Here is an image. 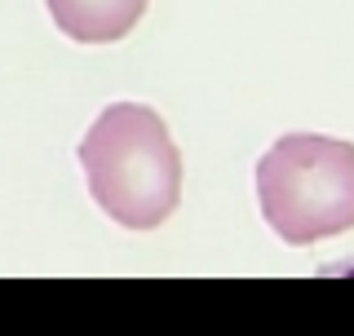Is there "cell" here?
Masks as SVG:
<instances>
[{
  "instance_id": "1",
  "label": "cell",
  "mask_w": 354,
  "mask_h": 336,
  "mask_svg": "<svg viewBox=\"0 0 354 336\" xmlns=\"http://www.w3.org/2000/svg\"><path fill=\"white\" fill-rule=\"evenodd\" d=\"M75 155L93 204L124 230H155L182 204V151L147 102H111Z\"/></svg>"
},
{
  "instance_id": "2",
  "label": "cell",
  "mask_w": 354,
  "mask_h": 336,
  "mask_svg": "<svg viewBox=\"0 0 354 336\" xmlns=\"http://www.w3.org/2000/svg\"><path fill=\"white\" fill-rule=\"evenodd\" d=\"M266 226L292 248L354 230V142L328 133H283L257 160Z\"/></svg>"
},
{
  "instance_id": "3",
  "label": "cell",
  "mask_w": 354,
  "mask_h": 336,
  "mask_svg": "<svg viewBox=\"0 0 354 336\" xmlns=\"http://www.w3.org/2000/svg\"><path fill=\"white\" fill-rule=\"evenodd\" d=\"M151 0H44L53 27L75 44H115L142 22Z\"/></svg>"
}]
</instances>
